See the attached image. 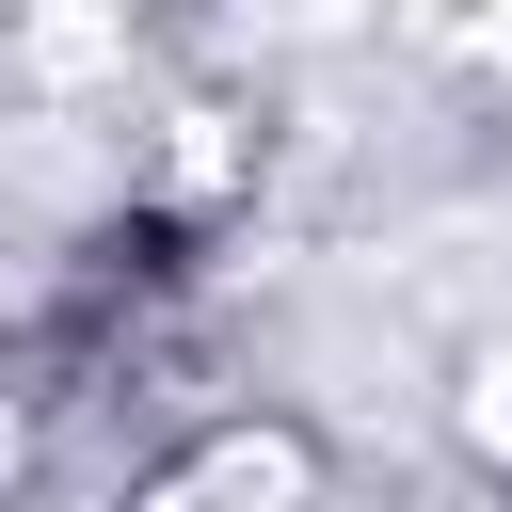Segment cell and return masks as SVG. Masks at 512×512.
<instances>
[{"label":"cell","instance_id":"1","mask_svg":"<svg viewBox=\"0 0 512 512\" xmlns=\"http://www.w3.org/2000/svg\"><path fill=\"white\" fill-rule=\"evenodd\" d=\"M464 432H480V448H496V464H512V336H496V352H480V384H464Z\"/></svg>","mask_w":512,"mask_h":512}]
</instances>
